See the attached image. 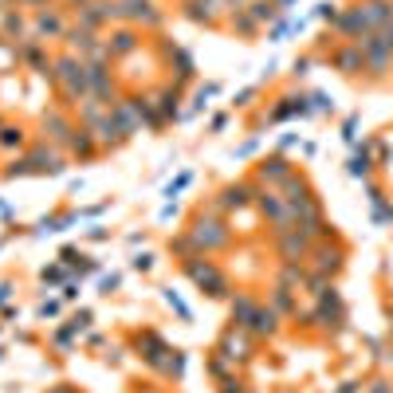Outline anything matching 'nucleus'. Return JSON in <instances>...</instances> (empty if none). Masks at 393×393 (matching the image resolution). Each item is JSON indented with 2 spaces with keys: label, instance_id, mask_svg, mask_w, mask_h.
Segmentation results:
<instances>
[{
  "label": "nucleus",
  "instance_id": "1",
  "mask_svg": "<svg viewBox=\"0 0 393 393\" xmlns=\"http://www.w3.org/2000/svg\"><path fill=\"white\" fill-rule=\"evenodd\" d=\"M193 240H196V244H205V248H216V244H225V240H228V232L220 225H213V220H196Z\"/></svg>",
  "mask_w": 393,
  "mask_h": 393
},
{
  "label": "nucleus",
  "instance_id": "2",
  "mask_svg": "<svg viewBox=\"0 0 393 393\" xmlns=\"http://www.w3.org/2000/svg\"><path fill=\"white\" fill-rule=\"evenodd\" d=\"M59 71H63V79H67V95H79V91L87 87V67H83V63H75V59H63V63H59Z\"/></svg>",
  "mask_w": 393,
  "mask_h": 393
},
{
  "label": "nucleus",
  "instance_id": "3",
  "mask_svg": "<svg viewBox=\"0 0 393 393\" xmlns=\"http://www.w3.org/2000/svg\"><path fill=\"white\" fill-rule=\"evenodd\" d=\"M334 67H342L346 75H358V71L366 67V55H362V48H358V44H354V48L338 51V55H334Z\"/></svg>",
  "mask_w": 393,
  "mask_h": 393
},
{
  "label": "nucleus",
  "instance_id": "4",
  "mask_svg": "<svg viewBox=\"0 0 393 393\" xmlns=\"http://www.w3.org/2000/svg\"><path fill=\"white\" fill-rule=\"evenodd\" d=\"M279 248H284L287 260H299V255L311 252V244H307V232H291V236H284V240H279Z\"/></svg>",
  "mask_w": 393,
  "mask_h": 393
},
{
  "label": "nucleus",
  "instance_id": "5",
  "mask_svg": "<svg viewBox=\"0 0 393 393\" xmlns=\"http://www.w3.org/2000/svg\"><path fill=\"white\" fill-rule=\"evenodd\" d=\"M314 267H319V272H338V267H342V252H338V248H319V252H314Z\"/></svg>",
  "mask_w": 393,
  "mask_h": 393
},
{
  "label": "nucleus",
  "instance_id": "6",
  "mask_svg": "<svg viewBox=\"0 0 393 393\" xmlns=\"http://www.w3.org/2000/svg\"><path fill=\"white\" fill-rule=\"evenodd\" d=\"M252 326L255 334H275V311H264V307H255V314H252Z\"/></svg>",
  "mask_w": 393,
  "mask_h": 393
},
{
  "label": "nucleus",
  "instance_id": "7",
  "mask_svg": "<svg viewBox=\"0 0 393 393\" xmlns=\"http://www.w3.org/2000/svg\"><path fill=\"white\" fill-rule=\"evenodd\" d=\"M264 177H272V181H291V166H287L284 157H272V161H264V169H260Z\"/></svg>",
  "mask_w": 393,
  "mask_h": 393
},
{
  "label": "nucleus",
  "instance_id": "8",
  "mask_svg": "<svg viewBox=\"0 0 393 393\" xmlns=\"http://www.w3.org/2000/svg\"><path fill=\"white\" fill-rule=\"evenodd\" d=\"M350 173H354V177H366V173H370V157L358 154V157L350 161Z\"/></svg>",
  "mask_w": 393,
  "mask_h": 393
},
{
  "label": "nucleus",
  "instance_id": "9",
  "mask_svg": "<svg viewBox=\"0 0 393 393\" xmlns=\"http://www.w3.org/2000/svg\"><path fill=\"white\" fill-rule=\"evenodd\" d=\"M225 201H228V205H236V208H240V205H248V189H228V193H225Z\"/></svg>",
  "mask_w": 393,
  "mask_h": 393
},
{
  "label": "nucleus",
  "instance_id": "10",
  "mask_svg": "<svg viewBox=\"0 0 393 393\" xmlns=\"http://www.w3.org/2000/svg\"><path fill=\"white\" fill-rule=\"evenodd\" d=\"M134 48V36H126V32H122V36H118V51H130Z\"/></svg>",
  "mask_w": 393,
  "mask_h": 393
}]
</instances>
